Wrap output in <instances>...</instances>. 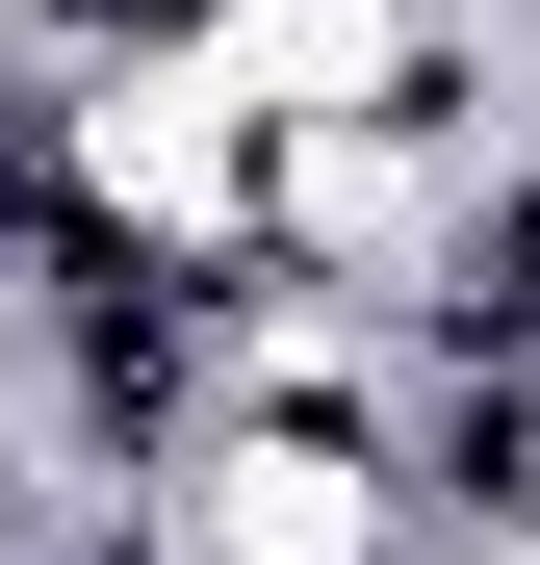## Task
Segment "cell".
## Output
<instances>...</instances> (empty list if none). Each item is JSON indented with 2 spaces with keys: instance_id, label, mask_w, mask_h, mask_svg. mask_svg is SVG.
I'll list each match as a JSON object with an SVG mask.
<instances>
[{
  "instance_id": "6da1fadb",
  "label": "cell",
  "mask_w": 540,
  "mask_h": 565,
  "mask_svg": "<svg viewBox=\"0 0 540 565\" xmlns=\"http://www.w3.org/2000/svg\"><path fill=\"white\" fill-rule=\"evenodd\" d=\"M155 565H412L437 489H412V360L360 386H207L155 462H129Z\"/></svg>"
}]
</instances>
